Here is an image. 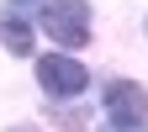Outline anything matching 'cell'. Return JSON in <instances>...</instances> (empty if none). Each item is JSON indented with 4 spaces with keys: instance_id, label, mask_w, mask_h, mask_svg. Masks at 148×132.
Here are the masks:
<instances>
[{
    "instance_id": "2",
    "label": "cell",
    "mask_w": 148,
    "mask_h": 132,
    "mask_svg": "<svg viewBox=\"0 0 148 132\" xmlns=\"http://www.w3.org/2000/svg\"><path fill=\"white\" fill-rule=\"evenodd\" d=\"M37 85H42L48 95L69 101V95H79L90 85V74H85L79 58H69V53H48V58H37Z\"/></svg>"
},
{
    "instance_id": "6",
    "label": "cell",
    "mask_w": 148,
    "mask_h": 132,
    "mask_svg": "<svg viewBox=\"0 0 148 132\" xmlns=\"http://www.w3.org/2000/svg\"><path fill=\"white\" fill-rule=\"evenodd\" d=\"M11 5H16V11H32V5H37V0H11Z\"/></svg>"
},
{
    "instance_id": "7",
    "label": "cell",
    "mask_w": 148,
    "mask_h": 132,
    "mask_svg": "<svg viewBox=\"0 0 148 132\" xmlns=\"http://www.w3.org/2000/svg\"><path fill=\"white\" fill-rule=\"evenodd\" d=\"M16 132H37V127H16Z\"/></svg>"
},
{
    "instance_id": "5",
    "label": "cell",
    "mask_w": 148,
    "mask_h": 132,
    "mask_svg": "<svg viewBox=\"0 0 148 132\" xmlns=\"http://www.w3.org/2000/svg\"><path fill=\"white\" fill-rule=\"evenodd\" d=\"M106 132H148L143 122H132V127H106Z\"/></svg>"
},
{
    "instance_id": "3",
    "label": "cell",
    "mask_w": 148,
    "mask_h": 132,
    "mask_svg": "<svg viewBox=\"0 0 148 132\" xmlns=\"http://www.w3.org/2000/svg\"><path fill=\"white\" fill-rule=\"evenodd\" d=\"M106 111H111L116 127H132V122L148 116V90L132 85V79H111V85H106Z\"/></svg>"
},
{
    "instance_id": "4",
    "label": "cell",
    "mask_w": 148,
    "mask_h": 132,
    "mask_svg": "<svg viewBox=\"0 0 148 132\" xmlns=\"http://www.w3.org/2000/svg\"><path fill=\"white\" fill-rule=\"evenodd\" d=\"M0 42H5V53L27 58V53H32V27L21 21V16H0Z\"/></svg>"
},
{
    "instance_id": "1",
    "label": "cell",
    "mask_w": 148,
    "mask_h": 132,
    "mask_svg": "<svg viewBox=\"0 0 148 132\" xmlns=\"http://www.w3.org/2000/svg\"><path fill=\"white\" fill-rule=\"evenodd\" d=\"M42 32L64 48H79L90 37V5L85 0H48L42 5Z\"/></svg>"
}]
</instances>
